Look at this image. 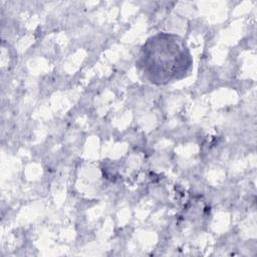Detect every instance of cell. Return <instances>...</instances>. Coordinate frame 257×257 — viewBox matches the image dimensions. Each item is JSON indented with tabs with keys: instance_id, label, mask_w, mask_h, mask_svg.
<instances>
[{
	"instance_id": "1",
	"label": "cell",
	"mask_w": 257,
	"mask_h": 257,
	"mask_svg": "<svg viewBox=\"0 0 257 257\" xmlns=\"http://www.w3.org/2000/svg\"><path fill=\"white\" fill-rule=\"evenodd\" d=\"M137 66L147 81L165 85L186 77L193 67V58L181 36L159 32L142 46Z\"/></svg>"
}]
</instances>
